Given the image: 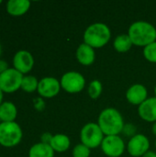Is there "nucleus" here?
<instances>
[{
	"mask_svg": "<svg viewBox=\"0 0 156 157\" xmlns=\"http://www.w3.org/2000/svg\"><path fill=\"white\" fill-rule=\"evenodd\" d=\"M98 126L107 135H118L123 131L124 122L121 114L114 108H108L101 111L98 117Z\"/></svg>",
	"mask_w": 156,
	"mask_h": 157,
	"instance_id": "obj_1",
	"label": "nucleus"
},
{
	"mask_svg": "<svg viewBox=\"0 0 156 157\" xmlns=\"http://www.w3.org/2000/svg\"><path fill=\"white\" fill-rule=\"evenodd\" d=\"M132 43L136 46H147L156 40V29L154 25L146 21H136L129 29Z\"/></svg>",
	"mask_w": 156,
	"mask_h": 157,
	"instance_id": "obj_2",
	"label": "nucleus"
},
{
	"mask_svg": "<svg viewBox=\"0 0 156 157\" xmlns=\"http://www.w3.org/2000/svg\"><path fill=\"white\" fill-rule=\"evenodd\" d=\"M111 37L109 28L101 22L90 25L84 33V41L92 48H100L106 45Z\"/></svg>",
	"mask_w": 156,
	"mask_h": 157,
	"instance_id": "obj_3",
	"label": "nucleus"
},
{
	"mask_svg": "<svg viewBox=\"0 0 156 157\" xmlns=\"http://www.w3.org/2000/svg\"><path fill=\"white\" fill-rule=\"evenodd\" d=\"M22 139V130L15 122L0 123V144L4 147H14L17 145Z\"/></svg>",
	"mask_w": 156,
	"mask_h": 157,
	"instance_id": "obj_4",
	"label": "nucleus"
},
{
	"mask_svg": "<svg viewBox=\"0 0 156 157\" xmlns=\"http://www.w3.org/2000/svg\"><path fill=\"white\" fill-rule=\"evenodd\" d=\"M104 133L102 132L98 124L94 122H89L86 124L80 133V138L82 144L90 148H96L100 145L103 142Z\"/></svg>",
	"mask_w": 156,
	"mask_h": 157,
	"instance_id": "obj_5",
	"label": "nucleus"
},
{
	"mask_svg": "<svg viewBox=\"0 0 156 157\" xmlns=\"http://www.w3.org/2000/svg\"><path fill=\"white\" fill-rule=\"evenodd\" d=\"M23 75L15 68H9L0 75V89L3 93H13L21 88Z\"/></svg>",
	"mask_w": 156,
	"mask_h": 157,
	"instance_id": "obj_6",
	"label": "nucleus"
},
{
	"mask_svg": "<svg viewBox=\"0 0 156 157\" xmlns=\"http://www.w3.org/2000/svg\"><path fill=\"white\" fill-rule=\"evenodd\" d=\"M86 85L84 76L78 72H67L61 79V86L69 93H77L83 90Z\"/></svg>",
	"mask_w": 156,
	"mask_h": 157,
	"instance_id": "obj_7",
	"label": "nucleus"
},
{
	"mask_svg": "<svg viewBox=\"0 0 156 157\" xmlns=\"http://www.w3.org/2000/svg\"><path fill=\"white\" fill-rule=\"evenodd\" d=\"M102 151L109 157L120 156L125 149L123 140L118 135L106 136L101 144Z\"/></svg>",
	"mask_w": 156,
	"mask_h": 157,
	"instance_id": "obj_8",
	"label": "nucleus"
},
{
	"mask_svg": "<svg viewBox=\"0 0 156 157\" xmlns=\"http://www.w3.org/2000/svg\"><path fill=\"white\" fill-rule=\"evenodd\" d=\"M13 65L14 68L22 75L30 72L34 65V59L32 54L25 50L18 51L14 55Z\"/></svg>",
	"mask_w": 156,
	"mask_h": 157,
	"instance_id": "obj_9",
	"label": "nucleus"
},
{
	"mask_svg": "<svg viewBox=\"0 0 156 157\" xmlns=\"http://www.w3.org/2000/svg\"><path fill=\"white\" fill-rule=\"evenodd\" d=\"M150 143L148 138L143 134H136L129 141L128 152L131 155L139 157L148 152Z\"/></svg>",
	"mask_w": 156,
	"mask_h": 157,
	"instance_id": "obj_10",
	"label": "nucleus"
},
{
	"mask_svg": "<svg viewBox=\"0 0 156 157\" xmlns=\"http://www.w3.org/2000/svg\"><path fill=\"white\" fill-rule=\"evenodd\" d=\"M61 83L54 77H44L39 81L38 92L42 98H53L60 91Z\"/></svg>",
	"mask_w": 156,
	"mask_h": 157,
	"instance_id": "obj_11",
	"label": "nucleus"
},
{
	"mask_svg": "<svg viewBox=\"0 0 156 157\" xmlns=\"http://www.w3.org/2000/svg\"><path fill=\"white\" fill-rule=\"evenodd\" d=\"M128 101L133 105H141L147 99V89L141 84L131 86L126 93Z\"/></svg>",
	"mask_w": 156,
	"mask_h": 157,
	"instance_id": "obj_12",
	"label": "nucleus"
},
{
	"mask_svg": "<svg viewBox=\"0 0 156 157\" xmlns=\"http://www.w3.org/2000/svg\"><path fill=\"white\" fill-rule=\"evenodd\" d=\"M139 115L146 121L156 122V98H149L139 106Z\"/></svg>",
	"mask_w": 156,
	"mask_h": 157,
	"instance_id": "obj_13",
	"label": "nucleus"
},
{
	"mask_svg": "<svg viewBox=\"0 0 156 157\" xmlns=\"http://www.w3.org/2000/svg\"><path fill=\"white\" fill-rule=\"evenodd\" d=\"M30 2L28 0H9L6 3V11L13 17L24 15L29 8Z\"/></svg>",
	"mask_w": 156,
	"mask_h": 157,
	"instance_id": "obj_14",
	"label": "nucleus"
},
{
	"mask_svg": "<svg viewBox=\"0 0 156 157\" xmlns=\"http://www.w3.org/2000/svg\"><path fill=\"white\" fill-rule=\"evenodd\" d=\"M95 56L96 54L94 49L91 46L86 44L85 42L80 44L76 50L77 60L80 63L84 65H89L93 63V62L95 61Z\"/></svg>",
	"mask_w": 156,
	"mask_h": 157,
	"instance_id": "obj_15",
	"label": "nucleus"
},
{
	"mask_svg": "<svg viewBox=\"0 0 156 157\" xmlns=\"http://www.w3.org/2000/svg\"><path fill=\"white\" fill-rule=\"evenodd\" d=\"M17 110L16 106L9 101L3 102L0 105V121L2 122L15 121L17 118Z\"/></svg>",
	"mask_w": 156,
	"mask_h": 157,
	"instance_id": "obj_16",
	"label": "nucleus"
},
{
	"mask_svg": "<svg viewBox=\"0 0 156 157\" xmlns=\"http://www.w3.org/2000/svg\"><path fill=\"white\" fill-rule=\"evenodd\" d=\"M54 151L50 144H36L29 152V157H53Z\"/></svg>",
	"mask_w": 156,
	"mask_h": 157,
	"instance_id": "obj_17",
	"label": "nucleus"
},
{
	"mask_svg": "<svg viewBox=\"0 0 156 157\" xmlns=\"http://www.w3.org/2000/svg\"><path fill=\"white\" fill-rule=\"evenodd\" d=\"M70 139L64 134H56L51 141V147L56 152H65L70 147Z\"/></svg>",
	"mask_w": 156,
	"mask_h": 157,
	"instance_id": "obj_18",
	"label": "nucleus"
},
{
	"mask_svg": "<svg viewBox=\"0 0 156 157\" xmlns=\"http://www.w3.org/2000/svg\"><path fill=\"white\" fill-rule=\"evenodd\" d=\"M113 44H114V48L118 52H126L131 48L133 43L128 34H120L116 37Z\"/></svg>",
	"mask_w": 156,
	"mask_h": 157,
	"instance_id": "obj_19",
	"label": "nucleus"
},
{
	"mask_svg": "<svg viewBox=\"0 0 156 157\" xmlns=\"http://www.w3.org/2000/svg\"><path fill=\"white\" fill-rule=\"evenodd\" d=\"M39 82L37 78L33 75H26L23 77L22 83H21V89L25 92L31 93L38 89Z\"/></svg>",
	"mask_w": 156,
	"mask_h": 157,
	"instance_id": "obj_20",
	"label": "nucleus"
},
{
	"mask_svg": "<svg viewBox=\"0 0 156 157\" xmlns=\"http://www.w3.org/2000/svg\"><path fill=\"white\" fill-rule=\"evenodd\" d=\"M102 93V84L98 80H93L88 87V94L92 98H97Z\"/></svg>",
	"mask_w": 156,
	"mask_h": 157,
	"instance_id": "obj_21",
	"label": "nucleus"
},
{
	"mask_svg": "<svg viewBox=\"0 0 156 157\" xmlns=\"http://www.w3.org/2000/svg\"><path fill=\"white\" fill-rule=\"evenodd\" d=\"M143 54L148 61L156 63V41L144 47Z\"/></svg>",
	"mask_w": 156,
	"mask_h": 157,
	"instance_id": "obj_22",
	"label": "nucleus"
},
{
	"mask_svg": "<svg viewBox=\"0 0 156 157\" xmlns=\"http://www.w3.org/2000/svg\"><path fill=\"white\" fill-rule=\"evenodd\" d=\"M90 149L83 144H77L73 150L74 157H89Z\"/></svg>",
	"mask_w": 156,
	"mask_h": 157,
	"instance_id": "obj_23",
	"label": "nucleus"
},
{
	"mask_svg": "<svg viewBox=\"0 0 156 157\" xmlns=\"http://www.w3.org/2000/svg\"><path fill=\"white\" fill-rule=\"evenodd\" d=\"M123 131H124L125 134L131 135V134H134L136 128L132 124H126V126H124V128H123Z\"/></svg>",
	"mask_w": 156,
	"mask_h": 157,
	"instance_id": "obj_24",
	"label": "nucleus"
},
{
	"mask_svg": "<svg viewBox=\"0 0 156 157\" xmlns=\"http://www.w3.org/2000/svg\"><path fill=\"white\" fill-rule=\"evenodd\" d=\"M52 137L53 136L50 132H45V133H43L41 135V143L42 144H50Z\"/></svg>",
	"mask_w": 156,
	"mask_h": 157,
	"instance_id": "obj_25",
	"label": "nucleus"
},
{
	"mask_svg": "<svg viewBox=\"0 0 156 157\" xmlns=\"http://www.w3.org/2000/svg\"><path fill=\"white\" fill-rule=\"evenodd\" d=\"M8 68V63L4 61V60H0V75L4 72H6Z\"/></svg>",
	"mask_w": 156,
	"mask_h": 157,
	"instance_id": "obj_26",
	"label": "nucleus"
},
{
	"mask_svg": "<svg viewBox=\"0 0 156 157\" xmlns=\"http://www.w3.org/2000/svg\"><path fill=\"white\" fill-rule=\"evenodd\" d=\"M156 154L155 153H154V152H151V151H148L147 153H145L143 157H155Z\"/></svg>",
	"mask_w": 156,
	"mask_h": 157,
	"instance_id": "obj_27",
	"label": "nucleus"
},
{
	"mask_svg": "<svg viewBox=\"0 0 156 157\" xmlns=\"http://www.w3.org/2000/svg\"><path fill=\"white\" fill-rule=\"evenodd\" d=\"M2 101H3V91L0 89V105L3 103Z\"/></svg>",
	"mask_w": 156,
	"mask_h": 157,
	"instance_id": "obj_28",
	"label": "nucleus"
},
{
	"mask_svg": "<svg viewBox=\"0 0 156 157\" xmlns=\"http://www.w3.org/2000/svg\"><path fill=\"white\" fill-rule=\"evenodd\" d=\"M153 132H154V134L156 135V122L153 125Z\"/></svg>",
	"mask_w": 156,
	"mask_h": 157,
	"instance_id": "obj_29",
	"label": "nucleus"
},
{
	"mask_svg": "<svg viewBox=\"0 0 156 157\" xmlns=\"http://www.w3.org/2000/svg\"><path fill=\"white\" fill-rule=\"evenodd\" d=\"M1 54H2V45L0 43V56H1Z\"/></svg>",
	"mask_w": 156,
	"mask_h": 157,
	"instance_id": "obj_30",
	"label": "nucleus"
},
{
	"mask_svg": "<svg viewBox=\"0 0 156 157\" xmlns=\"http://www.w3.org/2000/svg\"><path fill=\"white\" fill-rule=\"evenodd\" d=\"M154 94H155V98H156V86H155V87H154Z\"/></svg>",
	"mask_w": 156,
	"mask_h": 157,
	"instance_id": "obj_31",
	"label": "nucleus"
},
{
	"mask_svg": "<svg viewBox=\"0 0 156 157\" xmlns=\"http://www.w3.org/2000/svg\"><path fill=\"white\" fill-rule=\"evenodd\" d=\"M1 4H2V1H1V0H0V5H1Z\"/></svg>",
	"mask_w": 156,
	"mask_h": 157,
	"instance_id": "obj_32",
	"label": "nucleus"
},
{
	"mask_svg": "<svg viewBox=\"0 0 156 157\" xmlns=\"http://www.w3.org/2000/svg\"><path fill=\"white\" fill-rule=\"evenodd\" d=\"M155 146H156V141H155Z\"/></svg>",
	"mask_w": 156,
	"mask_h": 157,
	"instance_id": "obj_33",
	"label": "nucleus"
},
{
	"mask_svg": "<svg viewBox=\"0 0 156 157\" xmlns=\"http://www.w3.org/2000/svg\"><path fill=\"white\" fill-rule=\"evenodd\" d=\"M155 157H156V155H155Z\"/></svg>",
	"mask_w": 156,
	"mask_h": 157,
	"instance_id": "obj_34",
	"label": "nucleus"
}]
</instances>
